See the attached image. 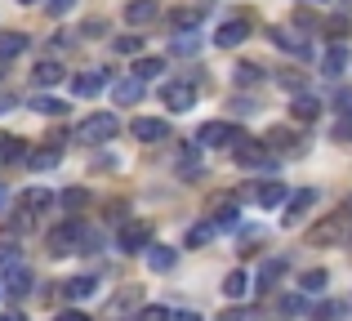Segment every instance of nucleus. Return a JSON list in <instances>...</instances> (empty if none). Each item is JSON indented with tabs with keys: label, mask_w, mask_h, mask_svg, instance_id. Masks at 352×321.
<instances>
[{
	"label": "nucleus",
	"mask_w": 352,
	"mask_h": 321,
	"mask_svg": "<svg viewBox=\"0 0 352 321\" xmlns=\"http://www.w3.org/2000/svg\"><path fill=\"white\" fill-rule=\"evenodd\" d=\"M18 5H41V0H18Z\"/></svg>",
	"instance_id": "49"
},
{
	"label": "nucleus",
	"mask_w": 352,
	"mask_h": 321,
	"mask_svg": "<svg viewBox=\"0 0 352 321\" xmlns=\"http://www.w3.org/2000/svg\"><path fill=\"white\" fill-rule=\"evenodd\" d=\"M54 201H63V210H85L89 206V192L85 188H67L63 197H54Z\"/></svg>",
	"instance_id": "28"
},
{
	"label": "nucleus",
	"mask_w": 352,
	"mask_h": 321,
	"mask_svg": "<svg viewBox=\"0 0 352 321\" xmlns=\"http://www.w3.org/2000/svg\"><path fill=\"white\" fill-rule=\"evenodd\" d=\"M285 143H290V134H285V130H272V134H267V143H263V148H285Z\"/></svg>",
	"instance_id": "43"
},
{
	"label": "nucleus",
	"mask_w": 352,
	"mask_h": 321,
	"mask_svg": "<svg viewBox=\"0 0 352 321\" xmlns=\"http://www.w3.org/2000/svg\"><path fill=\"white\" fill-rule=\"evenodd\" d=\"M206 9H210V0H201V5H192V9H174L170 27H179V32H197V27L206 23Z\"/></svg>",
	"instance_id": "11"
},
{
	"label": "nucleus",
	"mask_w": 352,
	"mask_h": 321,
	"mask_svg": "<svg viewBox=\"0 0 352 321\" xmlns=\"http://www.w3.org/2000/svg\"><path fill=\"white\" fill-rule=\"evenodd\" d=\"M245 290H250V272L245 268H236V272H228V277H223V295L228 299H245Z\"/></svg>",
	"instance_id": "20"
},
{
	"label": "nucleus",
	"mask_w": 352,
	"mask_h": 321,
	"mask_svg": "<svg viewBox=\"0 0 352 321\" xmlns=\"http://www.w3.org/2000/svg\"><path fill=\"white\" fill-rule=\"evenodd\" d=\"M58 321H94V317H89V313H80V308H63Z\"/></svg>",
	"instance_id": "44"
},
{
	"label": "nucleus",
	"mask_w": 352,
	"mask_h": 321,
	"mask_svg": "<svg viewBox=\"0 0 352 321\" xmlns=\"http://www.w3.org/2000/svg\"><path fill=\"white\" fill-rule=\"evenodd\" d=\"M161 71H165L161 58H138L134 63V80H152V76H161Z\"/></svg>",
	"instance_id": "27"
},
{
	"label": "nucleus",
	"mask_w": 352,
	"mask_h": 321,
	"mask_svg": "<svg viewBox=\"0 0 352 321\" xmlns=\"http://www.w3.org/2000/svg\"><path fill=\"white\" fill-rule=\"evenodd\" d=\"M32 80H36V85H58V80H63V63L41 58V63L32 67Z\"/></svg>",
	"instance_id": "17"
},
{
	"label": "nucleus",
	"mask_w": 352,
	"mask_h": 321,
	"mask_svg": "<svg viewBox=\"0 0 352 321\" xmlns=\"http://www.w3.org/2000/svg\"><path fill=\"white\" fill-rule=\"evenodd\" d=\"M116 49H120V54H138V49H143V36H120Z\"/></svg>",
	"instance_id": "38"
},
{
	"label": "nucleus",
	"mask_w": 352,
	"mask_h": 321,
	"mask_svg": "<svg viewBox=\"0 0 352 321\" xmlns=\"http://www.w3.org/2000/svg\"><path fill=\"white\" fill-rule=\"evenodd\" d=\"M219 321H245V313H241V308H228V313L219 317Z\"/></svg>",
	"instance_id": "46"
},
{
	"label": "nucleus",
	"mask_w": 352,
	"mask_h": 321,
	"mask_svg": "<svg viewBox=\"0 0 352 321\" xmlns=\"http://www.w3.org/2000/svg\"><path fill=\"white\" fill-rule=\"evenodd\" d=\"M27 228H32V214H27V210H23V214H14V219H5V232L9 236H23Z\"/></svg>",
	"instance_id": "31"
},
{
	"label": "nucleus",
	"mask_w": 352,
	"mask_h": 321,
	"mask_svg": "<svg viewBox=\"0 0 352 321\" xmlns=\"http://www.w3.org/2000/svg\"><path fill=\"white\" fill-rule=\"evenodd\" d=\"M116 130H120L116 116H112V112H98V116H89V121L76 125V139H80V143H107Z\"/></svg>",
	"instance_id": "3"
},
{
	"label": "nucleus",
	"mask_w": 352,
	"mask_h": 321,
	"mask_svg": "<svg viewBox=\"0 0 352 321\" xmlns=\"http://www.w3.org/2000/svg\"><path fill=\"white\" fill-rule=\"evenodd\" d=\"M5 290H9L14 299H23L27 290H32V272H27L23 263H14V268H5Z\"/></svg>",
	"instance_id": "15"
},
{
	"label": "nucleus",
	"mask_w": 352,
	"mask_h": 321,
	"mask_svg": "<svg viewBox=\"0 0 352 321\" xmlns=\"http://www.w3.org/2000/svg\"><path fill=\"white\" fill-rule=\"evenodd\" d=\"M236 165H250V170L267 165V148L258 139H236Z\"/></svg>",
	"instance_id": "12"
},
{
	"label": "nucleus",
	"mask_w": 352,
	"mask_h": 321,
	"mask_svg": "<svg viewBox=\"0 0 352 321\" xmlns=\"http://www.w3.org/2000/svg\"><path fill=\"white\" fill-rule=\"evenodd\" d=\"M348 63H352V54H348V45H330L326 54H321V76H330V80H339L348 71Z\"/></svg>",
	"instance_id": "6"
},
{
	"label": "nucleus",
	"mask_w": 352,
	"mask_h": 321,
	"mask_svg": "<svg viewBox=\"0 0 352 321\" xmlns=\"http://www.w3.org/2000/svg\"><path fill=\"white\" fill-rule=\"evenodd\" d=\"M94 290H98L94 277H72V281H63V299H89Z\"/></svg>",
	"instance_id": "19"
},
{
	"label": "nucleus",
	"mask_w": 352,
	"mask_h": 321,
	"mask_svg": "<svg viewBox=\"0 0 352 321\" xmlns=\"http://www.w3.org/2000/svg\"><path fill=\"white\" fill-rule=\"evenodd\" d=\"M45 9H50L54 18H63V14H72V9H76V0H50Z\"/></svg>",
	"instance_id": "41"
},
{
	"label": "nucleus",
	"mask_w": 352,
	"mask_h": 321,
	"mask_svg": "<svg viewBox=\"0 0 352 321\" xmlns=\"http://www.w3.org/2000/svg\"><path fill=\"white\" fill-rule=\"evenodd\" d=\"M170 321H201V317H197V313H174Z\"/></svg>",
	"instance_id": "47"
},
{
	"label": "nucleus",
	"mask_w": 352,
	"mask_h": 321,
	"mask_svg": "<svg viewBox=\"0 0 352 321\" xmlns=\"http://www.w3.org/2000/svg\"><path fill=\"white\" fill-rule=\"evenodd\" d=\"M317 116H321V103H317V98H308V94L294 98V121H317Z\"/></svg>",
	"instance_id": "26"
},
{
	"label": "nucleus",
	"mask_w": 352,
	"mask_h": 321,
	"mask_svg": "<svg viewBox=\"0 0 352 321\" xmlns=\"http://www.w3.org/2000/svg\"><path fill=\"white\" fill-rule=\"evenodd\" d=\"M72 89H76L80 98H94V94H103V89H107V71H80V76L72 80Z\"/></svg>",
	"instance_id": "14"
},
{
	"label": "nucleus",
	"mask_w": 352,
	"mask_h": 321,
	"mask_svg": "<svg viewBox=\"0 0 352 321\" xmlns=\"http://www.w3.org/2000/svg\"><path fill=\"white\" fill-rule=\"evenodd\" d=\"M50 206H54V192H45V188L23 192V210H32V214H41V210H50Z\"/></svg>",
	"instance_id": "23"
},
{
	"label": "nucleus",
	"mask_w": 352,
	"mask_h": 321,
	"mask_svg": "<svg viewBox=\"0 0 352 321\" xmlns=\"http://www.w3.org/2000/svg\"><path fill=\"white\" fill-rule=\"evenodd\" d=\"M312 206H317V192H312V188H299V192L290 197V206H285V223H299V219L308 214Z\"/></svg>",
	"instance_id": "13"
},
{
	"label": "nucleus",
	"mask_w": 352,
	"mask_h": 321,
	"mask_svg": "<svg viewBox=\"0 0 352 321\" xmlns=\"http://www.w3.org/2000/svg\"><path fill=\"white\" fill-rule=\"evenodd\" d=\"M197 49H201V41H197L192 32L183 36V41H174V54H183V58H188V54H197Z\"/></svg>",
	"instance_id": "37"
},
{
	"label": "nucleus",
	"mask_w": 352,
	"mask_h": 321,
	"mask_svg": "<svg viewBox=\"0 0 352 321\" xmlns=\"http://www.w3.org/2000/svg\"><path fill=\"white\" fill-rule=\"evenodd\" d=\"M344 313H348L344 304H321L317 313H312V321H335V317H344Z\"/></svg>",
	"instance_id": "33"
},
{
	"label": "nucleus",
	"mask_w": 352,
	"mask_h": 321,
	"mask_svg": "<svg viewBox=\"0 0 352 321\" xmlns=\"http://www.w3.org/2000/svg\"><path fill=\"white\" fill-rule=\"evenodd\" d=\"M112 98H116V103H120V107H129V103H138V98H143V80H134V76H129V80H120V85L112 89Z\"/></svg>",
	"instance_id": "21"
},
{
	"label": "nucleus",
	"mask_w": 352,
	"mask_h": 321,
	"mask_svg": "<svg viewBox=\"0 0 352 321\" xmlns=\"http://www.w3.org/2000/svg\"><path fill=\"white\" fill-rule=\"evenodd\" d=\"M161 98H165L170 112H192V107H197V85H192V80H170V85L161 89Z\"/></svg>",
	"instance_id": "4"
},
{
	"label": "nucleus",
	"mask_w": 352,
	"mask_h": 321,
	"mask_svg": "<svg viewBox=\"0 0 352 321\" xmlns=\"http://www.w3.org/2000/svg\"><path fill=\"white\" fill-rule=\"evenodd\" d=\"M129 134H134L138 143H165V139H170V125H165V121H152V116H143V121L129 125Z\"/></svg>",
	"instance_id": "10"
},
{
	"label": "nucleus",
	"mask_w": 352,
	"mask_h": 321,
	"mask_svg": "<svg viewBox=\"0 0 352 321\" xmlns=\"http://www.w3.org/2000/svg\"><path fill=\"white\" fill-rule=\"evenodd\" d=\"M80 245H85V228H80L76 219H67L63 228H54V232L45 236V250H50L54 259H58V254H76Z\"/></svg>",
	"instance_id": "2"
},
{
	"label": "nucleus",
	"mask_w": 352,
	"mask_h": 321,
	"mask_svg": "<svg viewBox=\"0 0 352 321\" xmlns=\"http://www.w3.org/2000/svg\"><path fill=\"white\" fill-rule=\"evenodd\" d=\"M23 49H27V36L23 32H5V36H0V58H18Z\"/></svg>",
	"instance_id": "24"
},
{
	"label": "nucleus",
	"mask_w": 352,
	"mask_h": 321,
	"mask_svg": "<svg viewBox=\"0 0 352 321\" xmlns=\"http://www.w3.org/2000/svg\"><path fill=\"white\" fill-rule=\"evenodd\" d=\"M0 157H5V161H18V157H27V152L18 148V139H9V134H0Z\"/></svg>",
	"instance_id": "32"
},
{
	"label": "nucleus",
	"mask_w": 352,
	"mask_h": 321,
	"mask_svg": "<svg viewBox=\"0 0 352 321\" xmlns=\"http://www.w3.org/2000/svg\"><path fill=\"white\" fill-rule=\"evenodd\" d=\"M245 36H250V18H228V23L214 32V45H223V49H236Z\"/></svg>",
	"instance_id": "7"
},
{
	"label": "nucleus",
	"mask_w": 352,
	"mask_h": 321,
	"mask_svg": "<svg viewBox=\"0 0 352 321\" xmlns=\"http://www.w3.org/2000/svg\"><path fill=\"white\" fill-rule=\"evenodd\" d=\"M103 32H107L103 18H89V23H85V36H103Z\"/></svg>",
	"instance_id": "45"
},
{
	"label": "nucleus",
	"mask_w": 352,
	"mask_h": 321,
	"mask_svg": "<svg viewBox=\"0 0 352 321\" xmlns=\"http://www.w3.org/2000/svg\"><path fill=\"white\" fill-rule=\"evenodd\" d=\"M152 245V223H125L120 228V250H147Z\"/></svg>",
	"instance_id": "8"
},
{
	"label": "nucleus",
	"mask_w": 352,
	"mask_h": 321,
	"mask_svg": "<svg viewBox=\"0 0 352 321\" xmlns=\"http://www.w3.org/2000/svg\"><path fill=\"white\" fill-rule=\"evenodd\" d=\"M156 18H161V5H156V0H129L125 5L129 27H147V23H156Z\"/></svg>",
	"instance_id": "9"
},
{
	"label": "nucleus",
	"mask_w": 352,
	"mask_h": 321,
	"mask_svg": "<svg viewBox=\"0 0 352 321\" xmlns=\"http://www.w3.org/2000/svg\"><path fill=\"white\" fill-rule=\"evenodd\" d=\"M348 223H352V214H348V210H335V214H321L317 223L308 228V245L326 250V245H339V241H348Z\"/></svg>",
	"instance_id": "1"
},
{
	"label": "nucleus",
	"mask_w": 352,
	"mask_h": 321,
	"mask_svg": "<svg viewBox=\"0 0 352 321\" xmlns=\"http://www.w3.org/2000/svg\"><path fill=\"white\" fill-rule=\"evenodd\" d=\"M147 250H152V254H147L152 272H170V268H174V259H179V254H174V250H165V245H147Z\"/></svg>",
	"instance_id": "25"
},
{
	"label": "nucleus",
	"mask_w": 352,
	"mask_h": 321,
	"mask_svg": "<svg viewBox=\"0 0 352 321\" xmlns=\"http://www.w3.org/2000/svg\"><path fill=\"white\" fill-rule=\"evenodd\" d=\"M272 45H281L285 54H308V41H299L290 27H272Z\"/></svg>",
	"instance_id": "18"
},
{
	"label": "nucleus",
	"mask_w": 352,
	"mask_h": 321,
	"mask_svg": "<svg viewBox=\"0 0 352 321\" xmlns=\"http://www.w3.org/2000/svg\"><path fill=\"white\" fill-rule=\"evenodd\" d=\"M303 290H326V268H317V272H303Z\"/></svg>",
	"instance_id": "35"
},
{
	"label": "nucleus",
	"mask_w": 352,
	"mask_h": 321,
	"mask_svg": "<svg viewBox=\"0 0 352 321\" xmlns=\"http://www.w3.org/2000/svg\"><path fill=\"white\" fill-rule=\"evenodd\" d=\"M0 206H5V188H0Z\"/></svg>",
	"instance_id": "50"
},
{
	"label": "nucleus",
	"mask_w": 352,
	"mask_h": 321,
	"mask_svg": "<svg viewBox=\"0 0 352 321\" xmlns=\"http://www.w3.org/2000/svg\"><path fill=\"white\" fill-rule=\"evenodd\" d=\"M254 201H258L263 210H276V206L285 201V183H263V188L254 192Z\"/></svg>",
	"instance_id": "22"
},
{
	"label": "nucleus",
	"mask_w": 352,
	"mask_h": 321,
	"mask_svg": "<svg viewBox=\"0 0 352 321\" xmlns=\"http://www.w3.org/2000/svg\"><path fill=\"white\" fill-rule=\"evenodd\" d=\"M197 139L206 143V148H219V143H236L241 134H236V125H228V121H206L197 130Z\"/></svg>",
	"instance_id": "5"
},
{
	"label": "nucleus",
	"mask_w": 352,
	"mask_h": 321,
	"mask_svg": "<svg viewBox=\"0 0 352 321\" xmlns=\"http://www.w3.org/2000/svg\"><path fill=\"white\" fill-rule=\"evenodd\" d=\"M58 161H63V139H50V148H41V152L27 157L32 170H50V165H58Z\"/></svg>",
	"instance_id": "16"
},
{
	"label": "nucleus",
	"mask_w": 352,
	"mask_h": 321,
	"mask_svg": "<svg viewBox=\"0 0 352 321\" xmlns=\"http://www.w3.org/2000/svg\"><path fill=\"white\" fill-rule=\"evenodd\" d=\"M18 263V245L14 241H0V268H14Z\"/></svg>",
	"instance_id": "36"
},
{
	"label": "nucleus",
	"mask_w": 352,
	"mask_h": 321,
	"mask_svg": "<svg viewBox=\"0 0 352 321\" xmlns=\"http://www.w3.org/2000/svg\"><path fill=\"white\" fill-rule=\"evenodd\" d=\"M232 80L236 85H254V80H263V67H258V63H241V67L232 71Z\"/></svg>",
	"instance_id": "29"
},
{
	"label": "nucleus",
	"mask_w": 352,
	"mask_h": 321,
	"mask_svg": "<svg viewBox=\"0 0 352 321\" xmlns=\"http://www.w3.org/2000/svg\"><path fill=\"white\" fill-rule=\"evenodd\" d=\"M134 321H170V313H165L161 304H147V308H138V317Z\"/></svg>",
	"instance_id": "34"
},
{
	"label": "nucleus",
	"mask_w": 352,
	"mask_h": 321,
	"mask_svg": "<svg viewBox=\"0 0 352 321\" xmlns=\"http://www.w3.org/2000/svg\"><path fill=\"white\" fill-rule=\"evenodd\" d=\"M0 321H23V317H18V313H5V317H0Z\"/></svg>",
	"instance_id": "48"
},
{
	"label": "nucleus",
	"mask_w": 352,
	"mask_h": 321,
	"mask_svg": "<svg viewBox=\"0 0 352 321\" xmlns=\"http://www.w3.org/2000/svg\"><path fill=\"white\" fill-rule=\"evenodd\" d=\"M321 5H326V0H321Z\"/></svg>",
	"instance_id": "51"
},
{
	"label": "nucleus",
	"mask_w": 352,
	"mask_h": 321,
	"mask_svg": "<svg viewBox=\"0 0 352 321\" xmlns=\"http://www.w3.org/2000/svg\"><path fill=\"white\" fill-rule=\"evenodd\" d=\"M335 139L344 143V139H352V112H344L339 116V125H335Z\"/></svg>",
	"instance_id": "40"
},
{
	"label": "nucleus",
	"mask_w": 352,
	"mask_h": 321,
	"mask_svg": "<svg viewBox=\"0 0 352 321\" xmlns=\"http://www.w3.org/2000/svg\"><path fill=\"white\" fill-rule=\"evenodd\" d=\"M32 107H36V112H45V116H58V112H63V103H58V98H36Z\"/></svg>",
	"instance_id": "39"
},
{
	"label": "nucleus",
	"mask_w": 352,
	"mask_h": 321,
	"mask_svg": "<svg viewBox=\"0 0 352 321\" xmlns=\"http://www.w3.org/2000/svg\"><path fill=\"white\" fill-rule=\"evenodd\" d=\"M281 272H285V259H267L263 272H258V281H263V286H272V281H281Z\"/></svg>",
	"instance_id": "30"
},
{
	"label": "nucleus",
	"mask_w": 352,
	"mask_h": 321,
	"mask_svg": "<svg viewBox=\"0 0 352 321\" xmlns=\"http://www.w3.org/2000/svg\"><path fill=\"white\" fill-rule=\"evenodd\" d=\"M210 236H214V228L201 223V228H192V232H188V245H201V241H210Z\"/></svg>",
	"instance_id": "42"
}]
</instances>
